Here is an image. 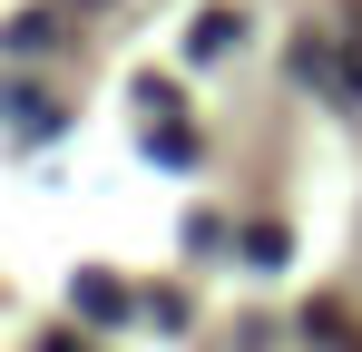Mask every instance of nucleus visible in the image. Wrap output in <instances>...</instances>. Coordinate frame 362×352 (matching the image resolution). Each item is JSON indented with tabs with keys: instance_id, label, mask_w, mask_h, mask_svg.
Wrapping results in <instances>:
<instances>
[{
	"instance_id": "2",
	"label": "nucleus",
	"mask_w": 362,
	"mask_h": 352,
	"mask_svg": "<svg viewBox=\"0 0 362 352\" xmlns=\"http://www.w3.org/2000/svg\"><path fill=\"white\" fill-rule=\"evenodd\" d=\"M284 254H294V235L274 225V216H264V225H245V264H255V274H274Z\"/></svg>"
},
{
	"instance_id": "5",
	"label": "nucleus",
	"mask_w": 362,
	"mask_h": 352,
	"mask_svg": "<svg viewBox=\"0 0 362 352\" xmlns=\"http://www.w3.org/2000/svg\"><path fill=\"white\" fill-rule=\"evenodd\" d=\"M343 88H353V98H362V40H353V59H343Z\"/></svg>"
},
{
	"instance_id": "4",
	"label": "nucleus",
	"mask_w": 362,
	"mask_h": 352,
	"mask_svg": "<svg viewBox=\"0 0 362 352\" xmlns=\"http://www.w3.org/2000/svg\"><path fill=\"white\" fill-rule=\"evenodd\" d=\"M10 98H20V137H49V117H59V108H49L40 88H10Z\"/></svg>"
},
{
	"instance_id": "3",
	"label": "nucleus",
	"mask_w": 362,
	"mask_h": 352,
	"mask_svg": "<svg viewBox=\"0 0 362 352\" xmlns=\"http://www.w3.org/2000/svg\"><path fill=\"white\" fill-rule=\"evenodd\" d=\"M235 30H245L235 10H196V59H226V49H235Z\"/></svg>"
},
{
	"instance_id": "1",
	"label": "nucleus",
	"mask_w": 362,
	"mask_h": 352,
	"mask_svg": "<svg viewBox=\"0 0 362 352\" xmlns=\"http://www.w3.org/2000/svg\"><path fill=\"white\" fill-rule=\"evenodd\" d=\"M78 313H88V323H118V313H127V284H118V274H78Z\"/></svg>"
}]
</instances>
